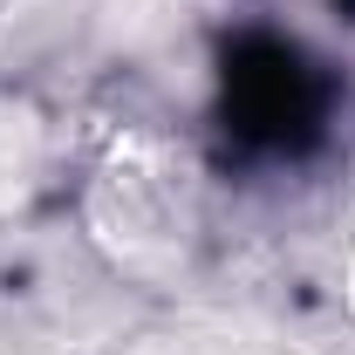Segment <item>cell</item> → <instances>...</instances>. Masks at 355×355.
<instances>
[{"label":"cell","instance_id":"1","mask_svg":"<svg viewBox=\"0 0 355 355\" xmlns=\"http://www.w3.org/2000/svg\"><path fill=\"white\" fill-rule=\"evenodd\" d=\"M253 69H260V89L239 83L246 123H253V130H287V123L301 116V69H294L287 55H266V62H253Z\"/></svg>","mask_w":355,"mask_h":355}]
</instances>
